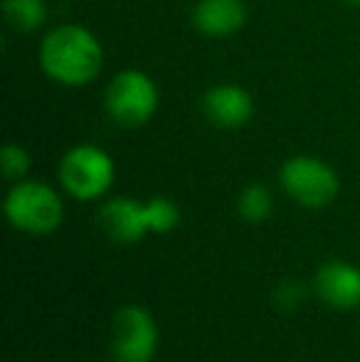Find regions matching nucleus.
Here are the masks:
<instances>
[{
    "label": "nucleus",
    "mask_w": 360,
    "mask_h": 362,
    "mask_svg": "<svg viewBox=\"0 0 360 362\" xmlns=\"http://www.w3.org/2000/svg\"><path fill=\"white\" fill-rule=\"evenodd\" d=\"M40 69L54 84L82 89L104 69V45L89 28L62 23L42 35L37 49Z\"/></svg>",
    "instance_id": "nucleus-1"
},
{
    "label": "nucleus",
    "mask_w": 360,
    "mask_h": 362,
    "mask_svg": "<svg viewBox=\"0 0 360 362\" xmlns=\"http://www.w3.org/2000/svg\"><path fill=\"white\" fill-rule=\"evenodd\" d=\"M161 91L153 76L141 69H121L104 89V109L116 126L139 129L156 116Z\"/></svg>",
    "instance_id": "nucleus-2"
},
{
    "label": "nucleus",
    "mask_w": 360,
    "mask_h": 362,
    "mask_svg": "<svg viewBox=\"0 0 360 362\" xmlns=\"http://www.w3.org/2000/svg\"><path fill=\"white\" fill-rule=\"evenodd\" d=\"M59 185L74 200L91 202L109 192L116 180L114 158L94 144H79L69 148L57 168Z\"/></svg>",
    "instance_id": "nucleus-3"
},
{
    "label": "nucleus",
    "mask_w": 360,
    "mask_h": 362,
    "mask_svg": "<svg viewBox=\"0 0 360 362\" xmlns=\"http://www.w3.org/2000/svg\"><path fill=\"white\" fill-rule=\"evenodd\" d=\"M5 217L28 234H50L62 224L64 205L54 187L40 180H18L5 197Z\"/></svg>",
    "instance_id": "nucleus-4"
},
{
    "label": "nucleus",
    "mask_w": 360,
    "mask_h": 362,
    "mask_svg": "<svg viewBox=\"0 0 360 362\" xmlns=\"http://www.w3.org/2000/svg\"><path fill=\"white\" fill-rule=\"evenodd\" d=\"M281 190L308 210H323L333 205L341 192L338 173L316 156H294L279 173Z\"/></svg>",
    "instance_id": "nucleus-5"
},
{
    "label": "nucleus",
    "mask_w": 360,
    "mask_h": 362,
    "mask_svg": "<svg viewBox=\"0 0 360 362\" xmlns=\"http://www.w3.org/2000/svg\"><path fill=\"white\" fill-rule=\"evenodd\" d=\"M114 353L121 362H151L158 348V328L149 310L126 305L114 318Z\"/></svg>",
    "instance_id": "nucleus-6"
},
{
    "label": "nucleus",
    "mask_w": 360,
    "mask_h": 362,
    "mask_svg": "<svg viewBox=\"0 0 360 362\" xmlns=\"http://www.w3.org/2000/svg\"><path fill=\"white\" fill-rule=\"evenodd\" d=\"M200 109L212 126H217L222 131H237V129H245L255 119L257 106L245 86L232 84V81H222V84L210 86L202 94Z\"/></svg>",
    "instance_id": "nucleus-7"
},
{
    "label": "nucleus",
    "mask_w": 360,
    "mask_h": 362,
    "mask_svg": "<svg viewBox=\"0 0 360 362\" xmlns=\"http://www.w3.org/2000/svg\"><path fill=\"white\" fill-rule=\"evenodd\" d=\"M99 224L114 242L134 244L151 232L149 205L134 197H114L99 210Z\"/></svg>",
    "instance_id": "nucleus-8"
},
{
    "label": "nucleus",
    "mask_w": 360,
    "mask_h": 362,
    "mask_svg": "<svg viewBox=\"0 0 360 362\" xmlns=\"http://www.w3.org/2000/svg\"><path fill=\"white\" fill-rule=\"evenodd\" d=\"M247 15L245 0H197L190 10V23L205 37L222 40L240 33Z\"/></svg>",
    "instance_id": "nucleus-9"
},
{
    "label": "nucleus",
    "mask_w": 360,
    "mask_h": 362,
    "mask_svg": "<svg viewBox=\"0 0 360 362\" xmlns=\"http://www.w3.org/2000/svg\"><path fill=\"white\" fill-rule=\"evenodd\" d=\"M316 291L331 308L360 305V269L348 262H326L316 274Z\"/></svg>",
    "instance_id": "nucleus-10"
},
{
    "label": "nucleus",
    "mask_w": 360,
    "mask_h": 362,
    "mask_svg": "<svg viewBox=\"0 0 360 362\" xmlns=\"http://www.w3.org/2000/svg\"><path fill=\"white\" fill-rule=\"evenodd\" d=\"M5 23L15 33L33 35L47 23V3L45 0H3Z\"/></svg>",
    "instance_id": "nucleus-11"
},
{
    "label": "nucleus",
    "mask_w": 360,
    "mask_h": 362,
    "mask_svg": "<svg viewBox=\"0 0 360 362\" xmlns=\"http://www.w3.org/2000/svg\"><path fill=\"white\" fill-rule=\"evenodd\" d=\"M274 207V197L269 192V187L262 185V182H252L237 197V212L242 219L247 222H265L272 215Z\"/></svg>",
    "instance_id": "nucleus-12"
},
{
    "label": "nucleus",
    "mask_w": 360,
    "mask_h": 362,
    "mask_svg": "<svg viewBox=\"0 0 360 362\" xmlns=\"http://www.w3.org/2000/svg\"><path fill=\"white\" fill-rule=\"evenodd\" d=\"M149 222H151V232L156 234H168L178 227L180 222V210L173 200L168 197H151L149 202Z\"/></svg>",
    "instance_id": "nucleus-13"
},
{
    "label": "nucleus",
    "mask_w": 360,
    "mask_h": 362,
    "mask_svg": "<svg viewBox=\"0 0 360 362\" xmlns=\"http://www.w3.org/2000/svg\"><path fill=\"white\" fill-rule=\"evenodd\" d=\"M0 165H3V175L8 180L18 182L25 180V175L30 173V165H33V158L25 151L23 146L18 144H8L0 151Z\"/></svg>",
    "instance_id": "nucleus-14"
},
{
    "label": "nucleus",
    "mask_w": 360,
    "mask_h": 362,
    "mask_svg": "<svg viewBox=\"0 0 360 362\" xmlns=\"http://www.w3.org/2000/svg\"><path fill=\"white\" fill-rule=\"evenodd\" d=\"M343 3H348V5H360V0H343Z\"/></svg>",
    "instance_id": "nucleus-15"
}]
</instances>
